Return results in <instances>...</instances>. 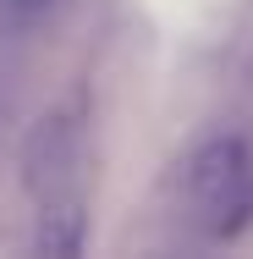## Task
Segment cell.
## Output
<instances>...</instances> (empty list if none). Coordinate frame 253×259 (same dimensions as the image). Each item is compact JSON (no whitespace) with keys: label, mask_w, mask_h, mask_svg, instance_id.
Returning <instances> with one entry per match:
<instances>
[{"label":"cell","mask_w":253,"mask_h":259,"mask_svg":"<svg viewBox=\"0 0 253 259\" xmlns=\"http://www.w3.org/2000/svg\"><path fill=\"white\" fill-rule=\"evenodd\" d=\"M28 193L39 204V248L77 254L88 232V110L83 94L55 105L28 138Z\"/></svg>","instance_id":"cell-1"},{"label":"cell","mask_w":253,"mask_h":259,"mask_svg":"<svg viewBox=\"0 0 253 259\" xmlns=\"http://www.w3.org/2000/svg\"><path fill=\"white\" fill-rule=\"evenodd\" d=\"M182 204L204 237L231 243L253 226V144L237 133L204 138L182 171Z\"/></svg>","instance_id":"cell-2"},{"label":"cell","mask_w":253,"mask_h":259,"mask_svg":"<svg viewBox=\"0 0 253 259\" xmlns=\"http://www.w3.org/2000/svg\"><path fill=\"white\" fill-rule=\"evenodd\" d=\"M55 0H0V33H28L50 17Z\"/></svg>","instance_id":"cell-3"}]
</instances>
